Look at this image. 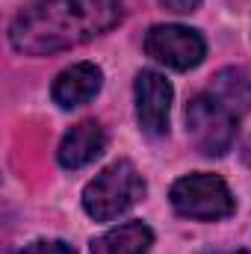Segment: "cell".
I'll use <instances>...</instances> for the list:
<instances>
[{
	"instance_id": "6da1fadb",
	"label": "cell",
	"mask_w": 251,
	"mask_h": 254,
	"mask_svg": "<svg viewBox=\"0 0 251 254\" xmlns=\"http://www.w3.org/2000/svg\"><path fill=\"white\" fill-rule=\"evenodd\" d=\"M122 21L116 0H33L9 24V42L18 54L48 57L80 48Z\"/></svg>"
},
{
	"instance_id": "4fadbf2b",
	"label": "cell",
	"mask_w": 251,
	"mask_h": 254,
	"mask_svg": "<svg viewBox=\"0 0 251 254\" xmlns=\"http://www.w3.org/2000/svg\"><path fill=\"white\" fill-rule=\"evenodd\" d=\"M243 160H246V166L251 169V139L246 142V151H243Z\"/></svg>"
},
{
	"instance_id": "9c48e42d",
	"label": "cell",
	"mask_w": 251,
	"mask_h": 254,
	"mask_svg": "<svg viewBox=\"0 0 251 254\" xmlns=\"http://www.w3.org/2000/svg\"><path fill=\"white\" fill-rule=\"evenodd\" d=\"M154 246V231L145 222H125L92 240V254H148Z\"/></svg>"
},
{
	"instance_id": "7a4b0ae2",
	"label": "cell",
	"mask_w": 251,
	"mask_h": 254,
	"mask_svg": "<svg viewBox=\"0 0 251 254\" xmlns=\"http://www.w3.org/2000/svg\"><path fill=\"white\" fill-rule=\"evenodd\" d=\"M145 195V181L130 160H116L101 169L83 190V210L95 222H113Z\"/></svg>"
},
{
	"instance_id": "7c38bea8",
	"label": "cell",
	"mask_w": 251,
	"mask_h": 254,
	"mask_svg": "<svg viewBox=\"0 0 251 254\" xmlns=\"http://www.w3.org/2000/svg\"><path fill=\"white\" fill-rule=\"evenodd\" d=\"M169 12H178V15H189L201 6V0H160Z\"/></svg>"
},
{
	"instance_id": "52a82bcc",
	"label": "cell",
	"mask_w": 251,
	"mask_h": 254,
	"mask_svg": "<svg viewBox=\"0 0 251 254\" xmlns=\"http://www.w3.org/2000/svg\"><path fill=\"white\" fill-rule=\"evenodd\" d=\"M104 86V71L95 63H77L57 74L51 95L63 110H74L80 104H89Z\"/></svg>"
},
{
	"instance_id": "ba28073f",
	"label": "cell",
	"mask_w": 251,
	"mask_h": 254,
	"mask_svg": "<svg viewBox=\"0 0 251 254\" xmlns=\"http://www.w3.org/2000/svg\"><path fill=\"white\" fill-rule=\"evenodd\" d=\"M107 148V133L95 119H86L80 125H74L60 142L57 160L63 169H83L92 160H98Z\"/></svg>"
},
{
	"instance_id": "277c9868",
	"label": "cell",
	"mask_w": 251,
	"mask_h": 254,
	"mask_svg": "<svg viewBox=\"0 0 251 254\" xmlns=\"http://www.w3.org/2000/svg\"><path fill=\"white\" fill-rule=\"evenodd\" d=\"M169 198H172V207L184 219H195V222L228 219L237 207L228 184L219 175H207V172H195V175L175 181Z\"/></svg>"
},
{
	"instance_id": "3957f363",
	"label": "cell",
	"mask_w": 251,
	"mask_h": 254,
	"mask_svg": "<svg viewBox=\"0 0 251 254\" xmlns=\"http://www.w3.org/2000/svg\"><path fill=\"white\" fill-rule=\"evenodd\" d=\"M237 122L240 116L210 92L195 95L187 104V133L192 145L207 157H222L231 151L237 139Z\"/></svg>"
},
{
	"instance_id": "5bb4252c",
	"label": "cell",
	"mask_w": 251,
	"mask_h": 254,
	"mask_svg": "<svg viewBox=\"0 0 251 254\" xmlns=\"http://www.w3.org/2000/svg\"><path fill=\"white\" fill-rule=\"evenodd\" d=\"M213 254H249V252H243V249H240V252H213Z\"/></svg>"
},
{
	"instance_id": "5b68a950",
	"label": "cell",
	"mask_w": 251,
	"mask_h": 254,
	"mask_svg": "<svg viewBox=\"0 0 251 254\" xmlns=\"http://www.w3.org/2000/svg\"><path fill=\"white\" fill-rule=\"evenodd\" d=\"M145 54L175 71H189L204 63L207 42L198 30L181 24H157L145 36Z\"/></svg>"
},
{
	"instance_id": "30bf717a",
	"label": "cell",
	"mask_w": 251,
	"mask_h": 254,
	"mask_svg": "<svg viewBox=\"0 0 251 254\" xmlns=\"http://www.w3.org/2000/svg\"><path fill=\"white\" fill-rule=\"evenodd\" d=\"M207 92L216 95L222 104H228L240 119L251 113V77L243 68H222Z\"/></svg>"
},
{
	"instance_id": "8992f818",
	"label": "cell",
	"mask_w": 251,
	"mask_h": 254,
	"mask_svg": "<svg viewBox=\"0 0 251 254\" xmlns=\"http://www.w3.org/2000/svg\"><path fill=\"white\" fill-rule=\"evenodd\" d=\"M136 119L148 136L169 133V110H172V83L160 71L136 74Z\"/></svg>"
},
{
	"instance_id": "8fae6325",
	"label": "cell",
	"mask_w": 251,
	"mask_h": 254,
	"mask_svg": "<svg viewBox=\"0 0 251 254\" xmlns=\"http://www.w3.org/2000/svg\"><path fill=\"white\" fill-rule=\"evenodd\" d=\"M21 254H77L74 246H68L63 240H36L30 246H24Z\"/></svg>"
}]
</instances>
